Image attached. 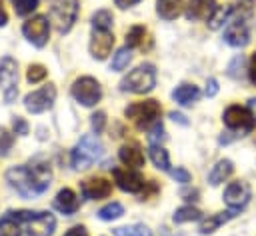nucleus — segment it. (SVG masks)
Masks as SVG:
<instances>
[{"label": "nucleus", "instance_id": "obj_1", "mask_svg": "<svg viewBox=\"0 0 256 236\" xmlns=\"http://www.w3.org/2000/svg\"><path fill=\"white\" fill-rule=\"evenodd\" d=\"M104 154V146L102 142L98 140V136L94 134H86L82 136L76 146L72 148V154H70V162H72V168L74 170H86L90 168L94 162H98Z\"/></svg>", "mask_w": 256, "mask_h": 236}, {"label": "nucleus", "instance_id": "obj_2", "mask_svg": "<svg viewBox=\"0 0 256 236\" xmlns=\"http://www.w3.org/2000/svg\"><path fill=\"white\" fill-rule=\"evenodd\" d=\"M154 86H156V68L154 64H148V62L136 66L120 80V90L132 92V94H146Z\"/></svg>", "mask_w": 256, "mask_h": 236}, {"label": "nucleus", "instance_id": "obj_3", "mask_svg": "<svg viewBox=\"0 0 256 236\" xmlns=\"http://www.w3.org/2000/svg\"><path fill=\"white\" fill-rule=\"evenodd\" d=\"M160 112L162 108L156 100H142L124 108V116L130 122H134L138 128H148L150 124H156L160 118Z\"/></svg>", "mask_w": 256, "mask_h": 236}, {"label": "nucleus", "instance_id": "obj_4", "mask_svg": "<svg viewBox=\"0 0 256 236\" xmlns=\"http://www.w3.org/2000/svg\"><path fill=\"white\" fill-rule=\"evenodd\" d=\"M70 94H72V98L78 104L90 108V106H96L100 102V98H102V86L92 76H80V78H76L72 82Z\"/></svg>", "mask_w": 256, "mask_h": 236}, {"label": "nucleus", "instance_id": "obj_5", "mask_svg": "<svg viewBox=\"0 0 256 236\" xmlns=\"http://www.w3.org/2000/svg\"><path fill=\"white\" fill-rule=\"evenodd\" d=\"M78 0H52V8H50V20L54 22L56 30L60 34L70 32V28L74 26L76 18H78Z\"/></svg>", "mask_w": 256, "mask_h": 236}, {"label": "nucleus", "instance_id": "obj_6", "mask_svg": "<svg viewBox=\"0 0 256 236\" xmlns=\"http://www.w3.org/2000/svg\"><path fill=\"white\" fill-rule=\"evenodd\" d=\"M222 122L228 130H234V132H240V136L252 132L256 128V118L254 114L246 108V106H238V104H232L224 110L222 114Z\"/></svg>", "mask_w": 256, "mask_h": 236}, {"label": "nucleus", "instance_id": "obj_7", "mask_svg": "<svg viewBox=\"0 0 256 236\" xmlns=\"http://www.w3.org/2000/svg\"><path fill=\"white\" fill-rule=\"evenodd\" d=\"M0 90L6 104H12L18 96V62L12 56L0 60Z\"/></svg>", "mask_w": 256, "mask_h": 236}, {"label": "nucleus", "instance_id": "obj_8", "mask_svg": "<svg viewBox=\"0 0 256 236\" xmlns=\"http://www.w3.org/2000/svg\"><path fill=\"white\" fill-rule=\"evenodd\" d=\"M56 102V86L54 84H46L38 90H32L24 96V108L32 114H42L46 110H50Z\"/></svg>", "mask_w": 256, "mask_h": 236}, {"label": "nucleus", "instance_id": "obj_9", "mask_svg": "<svg viewBox=\"0 0 256 236\" xmlns=\"http://www.w3.org/2000/svg\"><path fill=\"white\" fill-rule=\"evenodd\" d=\"M22 34L32 46H36V48L46 46L48 38H50V22H48V18L42 16V14L32 16L30 20H26L22 24Z\"/></svg>", "mask_w": 256, "mask_h": 236}, {"label": "nucleus", "instance_id": "obj_10", "mask_svg": "<svg viewBox=\"0 0 256 236\" xmlns=\"http://www.w3.org/2000/svg\"><path fill=\"white\" fill-rule=\"evenodd\" d=\"M250 196H252L250 186H248L244 180H234V182H230V184L226 186V190H224V202H226L228 208L234 210V212H240V210L250 202Z\"/></svg>", "mask_w": 256, "mask_h": 236}, {"label": "nucleus", "instance_id": "obj_11", "mask_svg": "<svg viewBox=\"0 0 256 236\" xmlns=\"http://www.w3.org/2000/svg\"><path fill=\"white\" fill-rule=\"evenodd\" d=\"M112 46H114V34H112V30H94L92 28L88 50H90V56L94 60H98V62L106 60L108 54L112 52Z\"/></svg>", "mask_w": 256, "mask_h": 236}, {"label": "nucleus", "instance_id": "obj_12", "mask_svg": "<svg viewBox=\"0 0 256 236\" xmlns=\"http://www.w3.org/2000/svg\"><path fill=\"white\" fill-rule=\"evenodd\" d=\"M6 182L10 184V188H14L22 198H32L34 188L30 182V174H28V166H12L6 170Z\"/></svg>", "mask_w": 256, "mask_h": 236}, {"label": "nucleus", "instance_id": "obj_13", "mask_svg": "<svg viewBox=\"0 0 256 236\" xmlns=\"http://www.w3.org/2000/svg\"><path fill=\"white\" fill-rule=\"evenodd\" d=\"M28 174H30V182L34 188V194H42L48 190L50 180H52V166L44 160H34L28 164Z\"/></svg>", "mask_w": 256, "mask_h": 236}, {"label": "nucleus", "instance_id": "obj_14", "mask_svg": "<svg viewBox=\"0 0 256 236\" xmlns=\"http://www.w3.org/2000/svg\"><path fill=\"white\" fill-rule=\"evenodd\" d=\"M24 224H26V236H52L56 230V218L50 212H42V210H36V214Z\"/></svg>", "mask_w": 256, "mask_h": 236}, {"label": "nucleus", "instance_id": "obj_15", "mask_svg": "<svg viewBox=\"0 0 256 236\" xmlns=\"http://www.w3.org/2000/svg\"><path fill=\"white\" fill-rule=\"evenodd\" d=\"M112 176H114L116 186L120 190H124V192H130V194L142 192V188L146 186L144 178L134 168H114L112 170Z\"/></svg>", "mask_w": 256, "mask_h": 236}, {"label": "nucleus", "instance_id": "obj_16", "mask_svg": "<svg viewBox=\"0 0 256 236\" xmlns=\"http://www.w3.org/2000/svg\"><path fill=\"white\" fill-rule=\"evenodd\" d=\"M80 192L86 200H100V198L110 196L112 182H108L102 176H92V178H86L80 182Z\"/></svg>", "mask_w": 256, "mask_h": 236}, {"label": "nucleus", "instance_id": "obj_17", "mask_svg": "<svg viewBox=\"0 0 256 236\" xmlns=\"http://www.w3.org/2000/svg\"><path fill=\"white\" fill-rule=\"evenodd\" d=\"M224 42L230 44L232 48H244L250 42V30L246 20L236 18L234 22H230L228 28L224 30Z\"/></svg>", "mask_w": 256, "mask_h": 236}, {"label": "nucleus", "instance_id": "obj_18", "mask_svg": "<svg viewBox=\"0 0 256 236\" xmlns=\"http://www.w3.org/2000/svg\"><path fill=\"white\" fill-rule=\"evenodd\" d=\"M214 8H216L214 0H190L188 6H184V14L188 20H208Z\"/></svg>", "mask_w": 256, "mask_h": 236}, {"label": "nucleus", "instance_id": "obj_19", "mask_svg": "<svg viewBox=\"0 0 256 236\" xmlns=\"http://www.w3.org/2000/svg\"><path fill=\"white\" fill-rule=\"evenodd\" d=\"M118 158H120V162L126 168H134L136 170V168L144 166V152L140 150L138 144H124V146H120Z\"/></svg>", "mask_w": 256, "mask_h": 236}, {"label": "nucleus", "instance_id": "obj_20", "mask_svg": "<svg viewBox=\"0 0 256 236\" xmlns=\"http://www.w3.org/2000/svg\"><path fill=\"white\" fill-rule=\"evenodd\" d=\"M234 216H238V212H234V210L216 212V214H212V216H208V218H204V220L200 222V226H198V232H200L202 236H208V234L216 232V230H218L222 224H226L228 220H232Z\"/></svg>", "mask_w": 256, "mask_h": 236}, {"label": "nucleus", "instance_id": "obj_21", "mask_svg": "<svg viewBox=\"0 0 256 236\" xmlns=\"http://www.w3.org/2000/svg\"><path fill=\"white\" fill-rule=\"evenodd\" d=\"M54 208L62 214H74L78 210V196L74 194V190H70V188L58 190V194L54 198Z\"/></svg>", "mask_w": 256, "mask_h": 236}, {"label": "nucleus", "instance_id": "obj_22", "mask_svg": "<svg viewBox=\"0 0 256 236\" xmlns=\"http://www.w3.org/2000/svg\"><path fill=\"white\" fill-rule=\"evenodd\" d=\"M232 172H234L232 160L220 158V160L212 166V170H210V174H208V182H210L212 186H218V184H222L224 180H228V178L232 176Z\"/></svg>", "mask_w": 256, "mask_h": 236}, {"label": "nucleus", "instance_id": "obj_23", "mask_svg": "<svg viewBox=\"0 0 256 236\" xmlns=\"http://www.w3.org/2000/svg\"><path fill=\"white\" fill-rule=\"evenodd\" d=\"M172 98L180 106H190L192 102H196L200 98V90H198V86L184 82V84H180V86H176L172 90Z\"/></svg>", "mask_w": 256, "mask_h": 236}, {"label": "nucleus", "instance_id": "obj_24", "mask_svg": "<svg viewBox=\"0 0 256 236\" xmlns=\"http://www.w3.org/2000/svg\"><path fill=\"white\" fill-rule=\"evenodd\" d=\"M184 12V0H156V14L162 20H174Z\"/></svg>", "mask_w": 256, "mask_h": 236}, {"label": "nucleus", "instance_id": "obj_25", "mask_svg": "<svg viewBox=\"0 0 256 236\" xmlns=\"http://www.w3.org/2000/svg\"><path fill=\"white\" fill-rule=\"evenodd\" d=\"M232 14H234V8H232V6H216L206 24H208L210 30H218V28H222V26L230 20Z\"/></svg>", "mask_w": 256, "mask_h": 236}, {"label": "nucleus", "instance_id": "obj_26", "mask_svg": "<svg viewBox=\"0 0 256 236\" xmlns=\"http://www.w3.org/2000/svg\"><path fill=\"white\" fill-rule=\"evenodd\" d=\"M0 236H22V222L10 210L0 218Z\"/></svg>", "mask_w": 256, "mask_h": 236}, {"label": "nucleus", "instance_id": "obj_27", "mask_svg": "<svg viewBox=\"0 0 256 236\" xmlns=\"http://www.w3.org/2000/svg\"><path fill=\"white\" fill-rule=\"evenodd\" d=\"M148 154H150L152 164H154L158 170L170 172V156H168V150H164L160 144H150Z\"/></svg>", "mask_w": 256, "mask_h": 236}, {"label": "nucleus", "instance_id": "obj_28", "mask_svg": "<svg viewBox=\"0 0 256 236\" xmlns=\"http://www.w3.org/2000/svg\"><path fill=\"white\" fill-rule=\"evenodd\" d=\"M200 218H202V212H200L198 208H194V206H180V208L174 212V216H172L174 224L194 222V220H200Z\"/></svg>", "mask_w": 256, "mask_h": 236}, {"label": "nucleus", "instance_id": "obj_29", "mask_svg": "<svg viewBox=\"0 0 256 236\" xmlns=\"http://www.w3.org/2000/svg\"><path fill=\"white\" fill-rule=\"evenodd\" d=\"M92 22V28L94 30H110L112 28V22H114V16L110 10H96L90 18Z\"/></svg>", "mask_w": 256, "mask_h": 236}, {"label": "nucleus", "instance_id": "obj_30", "mask_svg": "<svg viewBox=\"0 0 256 236\" xmlns=\"http://www.w3.org/2000/svg\"><path fill=\"white\" fill-rule=\"evenodd\" d=\"M132 62V50L130 48H120L114 56H112V62H110V70L114 72H122L124 68H128V64Z\"/></svg>", "mask_w": 256, "mask_h": 236}, {"label": "nucleus", "instance_id": "obj_31", "mask_svg": "<svg viewBox=\"0 0 256 236\" xmlns=\"http://www.w3.org/2000/svg\"><path fill=\"white\" fill-rule=\"evenodd\" d=\"M144 36H146V28L144 26H132L126 32V48H142L144 46Z\"/></svg>", "mask_w": 256, "mask_h": 236}, {"label": "nucleus", "instance_id": "obj_32", "mask_svg": "<svg viewBox=\"0 0 256 236\" xmlns=\"http://www.w3.org/2000/svg\"><path fill=\"white\" fill-rule=\"evenodd\" d=\"M124 214V206L120 202H110L106 206H102L98 210V218L104 220V222H112V220H118L120 216Z\"/></svg>", "mask_w": 256, "mask_h": 236}, {"label": "nucleus", "instance_id": "obj_33", "mask_svg": "<svg viewBox=\"0 0 256 236\" xmlns=\"http://www.w3.org/2000/svg\"><path fill=\"white\" fill-rule=\"evenodd\" d=\"M114 236H152V232L144 224H134V226L114 228Z\"/></svg>", "mask_w": 256, "mask_h": 236}, {"label": "nucleus", "instance_id": "obj_34", "mask_svg": "<svg viewBox=\"0 0 256 236\" xmlns=\"http://www.w3.org/2000/svg\"><path fill=\"white\" fill-rule=\"evenodd\" d=\"M46 74H48L46 66H42V64H30L28 70H26V80L30 84H38V82H42L46 78Z\"/></svg>", "mask_w": 256, "mask_h": 236}, {"label": "nucleus", "instance_id": "obj_35", "mask_svg": "<svg viewBox=\"0 0 256 236\" xmlns=\"http://www.w3.org/2000/svg\"><path fill=\"white\" fill-rule=\"evenodd\" d=\"M12 144H14V134L8 128L0 126V156H8Z\"/></svg>", "mask_w": 256, "mask_h": 236}, {"label": "nucleus", "instance_id": "obj_36", "mask_svg": "<svg viewBox=\"0 0 256 236\" xmlns=\"http://www.w3.org/2000/svg\"><path fill=\"white\" fill-rule=\"evenodd\" d=\"M38 8V0H14V10L18 16H28Z\"/></svg>", "mask_w": 256, "mask_h": 236}, {"label": "nucleus", "instance_id": "obj_37", "mask_svg": "<svg viewBox=\"0 0 256 236\" xmlns=\"http://www.w3.org/2000/svg\"><path fill=\"white\" fill-rule=\"evenodd\" d=\"M254 4H256V0H238V2H236L234 12L238 14V18H240V20H246V18H250V16H252Z\"/></svg>", "mask_w": 256, "mask_h": 236}, {"label": "nucleus", "instance_id": "obj_38", "mask_svg": "<svg viewBox=\"0 0 256 236\" xmlns=\"http://www.w3.org/2000/svg\"><path fill=\"white\" fill-rule=\"evenodd\" d=\"M90 126H92V132H94L96 136L102 134L104 128H106V112H102V110L94 112L92 118H90Z\"/></svg>", "mask_w": 256, "mask_h": 236}, {"label": "nucleus", "instance_id": "obj_39", "mask_svg": "<svg viewBox=\"0 0 256 236\" xmlns=\"http://www.w3.org/2000/svg\"><path fill=\"white\" fill-rule=\"evenodd\" d=\"M164 138H166V134H164V126H162V122L158 120L156 124H152L150 134H148V140H150V144H160Z\"/></svg>", "mask_w": 256, "mask_h": 236}, {"label": "nucleus", "instance_id": "obj_40", "mask_svg": "<svg viewBox=\"0 0 256 236\" xmlns=\"http://www.w3.org/2000/svg\"><path fill=\"white\" fill-rule=\"evenodd\" d=\"M242 68H244V56L240 54V56H236V58L230 62V66H228V76L240 78V76H242Z\"/></svg>", "mask_w": 256, "mask_h": 236}, {"label": "nucleus", "instance_id": "obj_41", "mask_svg": "<svg viewBox=\"0 0 256 236\" xmlns=\"http://www.w3.org/2000/svg\"><path fill=\"white\" fill-rule=\"evenodd\" d=\"M12 130H14V134H18V136H26L28 130H30V126H28V122H26L22 116H14V118H12Z\"/></svg>", "mask_w": 256, "mask_h": 236}, {"label": "nucleus", "instance_id": "obj_42", "mask_svg": "<svg viewBox=\"0 0 256 236\" xmlns=\"http://www.w3.org/2000/svg\"><path fill=\"white\" fill-rule=\"evenodd\" d=\"M170 174H172V178H174L176 182H180V184H188V182L192 180V174H190L186 168H182V166L170 170Z\"/></svg>", "mask_w": 256, "mask_h": 236}, {"label": "nucleus", "instance_id": "obj_43", "mask_svg": "<svg viewBox=\"0 0 256 236\" xmlns=\"http://www.w3.org/2000/svg\"><path fill=\"white\" fill-rule=\"evenodd\" d=\"M216 94H218V80L216 78H208V82H206V96L212 98Z\"/></svg>", "mask_w": 256, "mask_h": 236}, {"label": "nucleus", "instance_id": "obj_44", "mask_svg": "<svg viewBox=\"0 0 256 236\" xmlns=\"http://www.w3.org/2000/svg\"><path fill=\"white\" fill-rule=\"evenodd\" d=\"M248 76H250V82L256 86V52L252 54L250 58V66H248Z\"/></svg>", "mask_w": 256, "mask_h": 236}, {"label": "nucleus", "instance_id": "obj_45", "mask_svg": "<svg viewBox=\"0 0 256 236\" xmlns=\"http://www.w3.org/2000/svg\"><path fill=\"white\" fill-rule=\"evenodd\" d=\"M64 236H88V232L84 226H72Z\"/></svg>", "mask_w": 256, "mask_h": 236}, {"label": "nucleus", "instance_id": "obj_46", "mask_svg": "<svg viewBox=\"0 0 256 236\" xmlns=\"http://www.w3.org/2000/svg\"><path fill=\"white\" fill-rule=\"evenodd\" d=\"M140 0H114V4L118 6V8H122V10H126V8H132V6H136Z\"/></svg>", "mask_w": 256, "mask_h": 236}, {"label": "nucleus", "instance_id": "obj_47", "mask_svg": "<svg viewBox=\"0 0 256 236\" xmlns=\"http://www.w3.org/2000/svg\"><path fill=\"white\" fill-rule=\"evenodd\" d=\"M6 24H8V12H6V8H4V4L0 0V28L6 26Z\"/></svg>", "mask_w": 256, "mask_h": 236}, {"label": "nucleus", "instance_id": "obj_48", "mask_svg": "<svg viewBox=\"0 0 256 236\" xmlns=\"http://www.w3.org/2000/svg\"><path fill=\"white\" fill-rule=\"evenodd\" d=\"M170 118L174 120V122H178V124H182V126H188V120L182 116V114H178V112H170Z\"/></svg>", "mask_w": 256, "mask_h": 236}, {"label": "nucleus", "instance_id": "obj_49", "mask_svg": "<svg viewBox=\"0 0 256 236\" xmlns=\"http://www.w3.org/2000/svg\"><path fill=\"white\" fill-rule=\"evenodd\" d=\"M182 196H184L186 200H198V198H196V196H198V190H192V192H190V190H184Z\"/></svg>", "mask_w": 256, "mask_h": 236}, {"label": "nucleus", "instance_id": "obj_50", "mask_svg": "<svg viewBox=\"0 0 256 236\" xmlns=\"http://www.w3.org/2000/svg\"><path fill=\"white\" fill-rule=\"evenodd\" d=\"M246 108H248V110H250V112L254 114V118H256V98H250V100H248V106H246Z\"/></svg>", "mask_w": 256, "mask_h": 236}]
</instances>
